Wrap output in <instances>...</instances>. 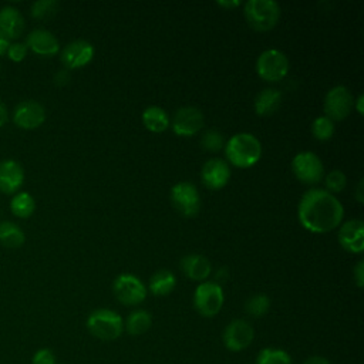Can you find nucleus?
<instances>
[{
	"label": "nucleus",
	"mask_w": 364,
	"mask_h": 364,
	"mask_svg": "<svg viewBox=\"0 0 364 364\" xmlns=\"http://www.w3.org/2000/svg\"><path fill=\"white\" fill-rule=\"evenodd\" d=\"M152 317L146 310H135L125 320V330L131 336H141L151 328Z\"/></svg>",
	"instance_id": "obj_24"
},
{
	"label": "nucleus",
	"mask_w": 364,
	"mask_h": 364,
	"mask_svg": "<svg viewBox=\"0 0 364 364\" xmlns=\"http://www.w3.org/2000/svg\"><path fill=\"white\" fill-rule=\"evenodd\" d=\"M223 290L215 282H202L193 293V306L203 317L216 316L223 306Z\"/></svg>",
	"instance_id": "obj_6"
},
{
	"label": "nucleus",
	"mask_w": 364,
	"mask_h": 364,
	"mask_svg": "<svg viewBox=\"0 0 364 364\" xmlns=\"http://www.w3.org/2000/svg\"><path fill=\"white\" fill-rule=\"evenodd\" d=\"M70 81V74L67 70H60L55 75H54V82L57 85H65Z\"/></svg>",
	"instance_id": "obj_36"
},
{
	"label": "nucleus",
	"mask_w": 364,
	"mask_h": 364,
	"mask_svg": "<svg viewBox=\"0 0 364 364\" xmlns=\"http://www.w3.org/2000/svg\"><path fill=\"white\" fill-rule=\"evenodd\" d=\"M24 181V172L18 162L6 159L0 162V191L4 193L16 192Z\"/></svg>",
	"instance_id": "obj_18"
},
{
	"label": "nucleus",
	"mask_w": 364,
	"mask_h": 364,
	"mask_svg": "<svg viewBox=\"0 0 364 364\" xmlns=\"http://www.w3.org/2000/svg\"><path fill=\"white\" fill-rule=\"evenodd\" d=\"M94 46L87 40H74L61 51V61L65 68H81L91 63Z\"/></svg>",
	"instance_id": "obj_14"
},
{
	"label": "nucleus",
	"mask_w": 364,
	"mask_h": 364,
	"mask_svg": "<svg viewBox=\"0 0 364 364\" xmlns=\"http://www.w3.org/2000/svg\"><path fill=\"white\" fill-rule=\"evenodd\" d=\"M171 200L175 209L185 218H195L200 209V196L191 182H178L171 189Z\"/></svg>",
	"instance_id": "obj_9"
},
{
	"label": "nucleus",
	"mask_w": 364,
	"mask_h": 364,
	"mask_svg": "<svg viewBox=\"0 0 364 364\" xmlns=\"http://www.w3.org/2000/svg\"><path fill=\"white\" fill-rule=\"evenodd\" d=\"M58 1L57 0H37L31 6V14L36 18H50L57 14L58 11Z\"/></svg>",
	"instance_id": "obj_30"
},
{
	"label": "nucleus",
	"mask_w": 364,
	"mask_h": 364,
	"mask_svg": "<svg viewBox=\"0 0 364 364\" xmlns=\"http://www.w3.org/2000/svg\"><path fill=\"white\" fill-rule=\"evenodd\" d=\"M282 92L276 88H264L255 98V111L259 117L273 115L282 104Z\"/></svg>",
	"instance_id": "obj_21"
},
{
	"label": "nucleus",
	"mask_w": 364,
	"mask_h": 364,
	"mask_svg": "<svg viewBox=\"0 0 364 364\" xmlns=\"http://www.w3.org/2000/svg\"><path fill=\"white\" fill-rule=\"evenodd\" d=\"M303 364H331V363L321 355H313V357H309L307 360H304Z\"/></svg>",
	"instance_id": "obj_37"
},
{
	"label": "nucleus",
	"mask_w": 364,
	"mask_h": 364,
	"mask_svg": "<svg viewBox=\"0 0 364 364\" xmlns=\"http://www.w3.org/2000/svg\"><path fill=\"white\" fill-rule=\"evenodd\" d=\"M6 121H7V108H6V105L0 101V127L4 125Z\"/></svg>",
	"instance_id": "obj_41"
},
{
	"label": "nucleus",
	"mask_w": 364,
	"mask_h": 364,
	"mask_svg": "<svg viewBox=\"0 0 364 364\" xmlns=\"http://www.w3.org/2000/svg\"><path fill=\"white\" fill-rule=\"evenodd\" d=\"M142 124L151 132H164L169 127V115L164 108L152 105L144 109Z\"/></svg>",
	"instance_id": "obj_23"
},
{
	"label": "nucleus",
	"mask_w": 364,
	"mask_h": 364,
	"mask_svg": "<svg viewBox=\"0 0 364 364\" xmlns=\"http://www.w3.org/2000/svg\"><path fill=\"white\" fill-rule=\"evenodd\" d=\"M10 208L16 216L28 218L34 212L36 202H34V198L28 192H20L13 196Z\"/></svg>",
	"instance_id": "obj_26"
},
{
	"label": "nucleus",
	"mask_w": 364,
	"mask_h": 364,
	"mask_svg": "<svg viewBox=\"0 0 364 364\" xmlns=\"http://www.w3.org/2000/svg\"><path fill=\"white\" fill-rule=\"evenodd\" d=\"M13 119L16 125L24 129H33L40 127L46 119V109L44 107L33 100L21 101L13 114Z\"/></svg>",
	"instance_id": "obj_16"
},
{
	"label": "nucleus",
	"mask_w": 364,
	"mask_h": 364,
	"mask_svg": "<svg viewBox=\"0 0 364 364\" xmlns=\"http://www.w3.org/2000/svg\"><path fill=\"white\" fill-rule=\"evenodd\" d=\"M338 243L350 253H361L364 250V222L361 219L344 222L338 230Z\"/></svg>",
	"instance_id": "obj_15"
},
{
	"label": "nucleus",
	"mask_w": 364,
	"mask_h": 364,
	"mask_svg": "<svg viewBox=\"0 0 364 364\" xmlns=\"http://www.w3.org/2000/svg\"><path fill=\"white\" fill-rule=\"evenodd\" d=\"M291 171L294 176L306 185L318 183L324 176V165L321 159L310 151L299 152L291 161Z\"/></svg>",
	"instance_id": "obj_8"
},
{
	"label": "nucleus",
	"mask_w": 364,
	"mask_h": 364,
	"mask_svg": "<svg viewBox=\"0 0 364 364\" xmlns=\"http://www.w3.org/2000/svg\"><path fill=\"white\" fill-rule=\"evenodd\" d=\"M112 291L117 300L125 306H138L146 297V287L141 279L131 273H122L115 277Z\"/></svg>",
	"instance_id": "obj_7"
},
{
	"label": "nucleus",
	"mask_w": 364,
	"mask_h": 364,
	"mask_svg": "<svg viewBox=\"0 0 364 364\" xmlns=\"http://www.w3.org/2000/svg\"><path fill=\"white\" fill-rule=\"evenodd\" d=\"M27 54V46L23 43H13L7 48V55L13 61H21Z\"/></svg>",
	"instance_id": "obj_34"
},
{
	"label": "nucleus",
	"mask_w": 364,
	"mask_h": 364,
	"mask_svg": "<svg viewBox=\"0 0 364 364\" xmlns=\"http://www.w3.org/2000/svg\"><path fill=\"white\" fill-rule=\"evenodd\" d=\"M245 17L253 30L269 31L280 18V7L273 0H249L245 3Z\"/></svg>",
	"instance_id": "obj_4"
},
{
	"label": "nucleus",
	"mask_w": 364,
	"mask_h": 364,
	"mask_svg": "<svg viewBox=\"0 0 364 364\" xmlns=\"http://www.w3.org/2000/svg\"><path fill=\"white\" fill-rule=\"evenodd\" d=\"M179 266L188 279L196 282H203L212 272L210 262L202 255H186Z\"/></svg>",
	"instance_id": "obj_19"
},
{
	"label": "nucleus",
	"mask_w": 364,
	"mask_h": 364,
	"mask_svg": "<svg viewBox=\"0 0 364 364\" xmlns=\"http://www.w3.org/2000/svg\"><path fill=\"white\" fill-rule=\"evenodd\" d=\"M311 134L317 141H328L334 134V122L326 115L317 117L311 122Z\"/></svg>",
	"instance_id": "obj_29"
},
{
	"label": "nucleus",
	"mask_w": 364,
	"mask_h": 364,
	"mask_svg": "<svg viewBox=\"0 0 364 364\" xmlns=\"http://www.w3.org/2000/svg\"><path fill=\"white\" fill-rule=\"evenodd\" d=\"M363 104H364V97H363V94H360V95L357 97V100L354 101V104H353V107H355V109H357V112H358L360 115H363V112H364Z\"/></svg>",
	"instance_id": "obj_40"
},
{
	"label": "nucleus",
	"mask_w": 364,
	"mask_h": 364,
	"mask_svg": "<svg viewBox=\"0 0 364 364\" xmlns=\"http://www.w3.org/2000/svg\"><path fill=\"white\" fill-rule=\"evenodd\" d=\"M87 328L94 337L104 341H111L122 334L124 320L114 310L98 309L88 316Z\"/></svg>",
	"instance_id": "obj_3"
},
{
	"label": "nucleus",
	"mask_w": 364,
	"mask_h": 364,
	"mask_svg": "<svg viewBox=\"0 0 364 364\" xmlns=\"http://www.w3.org/2000/svg\"><path fill=\"white\" fill-rule=\"evenodd\" d=\"M24 30V18L21 13L11 6H6L0 10V31L9 38L18 37Z\"/></svg>",
	"instance_id": "obj_20"
},
{
	"label": "nucleus",
	"mask_w": 364,
	"mask_h": 364,
	"mask_svg": "<svg viewBox=\"0 0 364 364\" xmlns=\"http://www.w3.org/2000/svg\"><path fill=\"white\" fill-rule=\"evenodd\" d=\"M200 178L206 188L218 191L228 185L230 179V168L226 161L220 158H212L203 164Z\"/></svg>",
	"instance_id": "obj_13"
},
{
	"label": "nucleus",
	"mask_w": 364,
	"mask_h": 364,
	"mask_svg": "<svg viewBox=\"0 0 364 364\" xmlns=\"http://www.w3.org/2000/svg\"><path fill=\"white\" fill-rule=\"evenodd\" d=\"M363 179L358 182L357 185V193H355V199L358 200V203H363L364 202V196H363Z\"/></svg>",
	"instance_id": "obj_42"
},
{
	"label": "nucleus",
	"mask_w": 364,
	"mask_h": 364,
	"mask_svg": "<svg viewBox=\"0 0 364 364\" xmlns=\"http://www.w3.org/2000/svg\"><path fill=\"white\" fill-rule=\"evenodd\" d=\"M33 364H55V355L50 348H40L31 358Z\"/></svg>",
	"instance_id": "obj_33"
},
{
	"label": "nucleus",
	"mask_w": 364,
	"mask_h": 364,
	"mask_svg": "<svg viewBox=\"0 0 364 364\" xmlns=\"http://www.w3.org/2000/svg\"><path fill=\"white\" fill-rule=\"evenodd\" d=\"M225 155L233 166L242 169L250 168L262 156V144L253 134L239 132L225 142Z\"/></svg>",
	"instance_id": "obj_2"
},
{
	"label": "nucleus",
	"mask_w": 364,
	"mask_h": 364,
	"mask_svg": "<svg viewBox=\"0 0 364 364\" xmlns=\"http://www.w3.org/2000/svg\"><path fill=\"white\" fill-rule=\"evenodd\" d=\"M256 364H291V357L282 348L266 347L259 351Z\"/></svg>",
	"instance_id": "obj_27"
},
{
	"label": "nucleus",
	"mask_w": 364,
	"mask_h": 364,
	"mask_svg": "<svg viewBox=\"0 0 364 364\" xmlns=\"http://www.w3.org/2000/svg\"><path fill=\"white\" fill-rule=\"evenodd\" d=\"M218 4L220 6V7H225V9H235V7H239L240 6V0H228V1H225V0H220V1H218Z\"/></svg>",
	"instance_id": "obj_39"
},
{
	"label": "nucleus",
	"mask_w": 364,
	"mask_h": 364,
	"mask_svg": "<svg viewBox=\"0 0 364 364\" xmlns=\"http://www.w3.org/2000/svg\"><path fill=\"white\" fill-rule=\"evenodd\" d=\"M205 124L203 114L196 107H182L172 118V131L179 136L196 135Z\"/></svg>",
	"instance_id": "obj_12"
},
{
	"label": "nucleus",
	"mask_w": 364,
	"mask_h": 364,
	"mask_svg": "<svg viewBox=\"0 0 364 364\" xmlns=\"http://www.w3.org/2000/svg\"><path fill=\"white\" fill-rule=\"evenodd\" d=\"M27 47H30L38 55H54L60 50L57 37L44 28L33 30L27 37Z\"/></svg>",
	"instance_id": "obj_17"
},
{
	"label": "nucleus",
	"mask_w": 364,
	"mask_h": 364,
	"mask_svg": "<svg viewBox=\"0 0 364 364\" xmlns=\"http://www.w3.org/2000/svg\"><path fill=\"white\" fill-rule=\"evenodd\" d=\"M0 243L10 249L20 247L24 243V233L13 222H0Z\"/></svg>",
	"instance_id": "obj_25"
},
{
	"label": "nucleus",
	"mask_w": 364,
	"mask_h": 364,
	"mask_svg": "<svg viewBox=\"0 0 364 364\" xmlns=\"http://www.w3.org/2000/svg\"><path fill=\"white\" fill-rule=\"evenodd\" d=\"M354 282L360 289L364 286V260H360L354 267Z\"/></svg>",
	"instance_id": "obj_35"
},
{
	"label": "nucleus",
	"mask_w": 364,
	"mask_h": 364,
	"mask_svg": "<svg viewBox=\"0 0 364 364\" xmlns=\"http://www.w3.org/2000/svg\"><path fill=\"white\" fill-rule=\"evenodd\" d=\"M200 145L205 151L219 152L222 148H225V138L222 132L216 129H208L200 138Z\"/></svg>",
	"instance_id": "obj_31"
},
{
	"label": "nucleus",
	"mask_w": 364,
	"mask_h": 364,
	"mask_svg": "<svg viewBox=\"0 0 364 364\" xmlns=\"http://www.w3.org/2000/svg\"><path fill=\"white\" fill-rule=\"evenodd\" d=\"M297 218L306 230L311 233H327L341 225L344 208L326 189L313 188L303 193L297 206Z\"/></svg>",
	"instance_id": "obj_1"
},
{
	"label": "nucleus",
	"mask_w": 364,
	"mask_h": 364,
	"mask_svg": "<svg viewBox=\"0 0 364 364\" xmlns=\"http://www.w3.org/2000/svg\"><path fill=\"white\" fill-rule=\"evenodd\" d=\"M269 309H270V299L263 293L253 294L245 303V311L252 317H262L269 311Z\"/></svg>",
	"instance_id": "obj_28"
},
{
	"label": "nucleus",
	"mask_w": 364,
	"mask_h": 364,
	"mask_svg": "<svg viewBox=\"0 0 364 364\" xmlns=\"http://www.w3.org/2000/svg\"><path fill=\"white\" fill-rule=\"evenodd\" d=\"M9 46H10V38L3 31H0V55L7 51Z\"/></svg>",
	"instance_id": "obj_38"
},
{
	"label": "nucleus",
	"mask_w": 364,
	"mask_h": 364,
	"mask_svg": "<svg viewBox=\"0 0 364 364\" xmlns=\"http://www.w3.org/2000/svg\"><path fill=\"white\" fill-rule=\"evenodd\" d=\"M255 337L252 324L243 318L232 320L223 330V344L230 351H242L247 348Z\"/></svg>",
	"instance_id": "obj_11"
},
{
	"label": "nucleus",
	"mask_w": 364,
	"mask_h": 364,
	"mask_svg": "<svg viewBox=\"0 0 364 364\" xmlns=\"http://www.w3.org/2000/svg\"><path fill=\"white\" fill-rule=\"evenodd\" d=\"M354 98L344 85H336L327 91L324 97V112L331 121H341L348 117L353 109Z\"/></svg>",
	"instance_id": "obj_10"
},
{
	"label": "nucleus",
	"mask_w": 364,
	"mask_h": 364,
	"mask_svg": "<svg viewBox=\"0 0 364 364\" xmlns=\"http://www.w3.org/2000/svg\"><path fill=\"white\" fill-rule=\"evenodd\" d=\"M347 185V178L344 175V172H341L340 169H333L330 171L326 178H324V186L326 191L330 192L331 195L341 192Z\"/></svg>",
	"instance_id": "obj_32"
},
{
	"label": "nucleus",
	"mask_w": 364,
	"mask_h": 364,
	"mask_svg": "<svg viewBox=\"0 0 364 364\" xmlns=\"http://www.w3.org/2000/svg\"><path fill=\"white\" fill-rule=\"evenodd\" d=\"M176 286L175 274L168 269L156 270L149 279V291L154 296H166L169 294Z\"/></svg>",
	"instance_id": "obj_22"
},
{
	"label": "nucleus",
	"mask_w": 364,
	"mask_h": 364,
	"mask_svg": "<svg viewBox=\"0 0 364 364\" xmlns=\"http://www.w3.org/2000/svg\"><path fill=\"white\" fill-rule=\"evenodd\" d=\"M256 71L262 80L277 82L289 73L287 55L277 48H269L257 57Z\"/></svg>",
	"instance_id": "obj_5"
}]
</instances>
